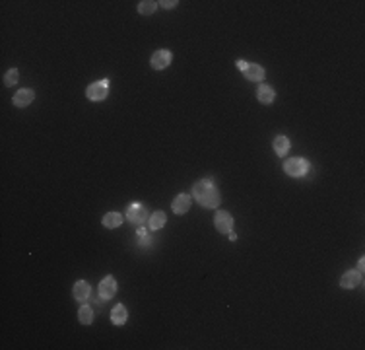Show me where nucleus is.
I'll list each match as a JSON object with an SVG mask.
<instances>
[{"label":"nucleus","mask_w":365,"mask_h":350,"mask_svg":"<svg viewBox=\"0 0 365 350\" xmlns=\"http://www.w3.org/2000/svg\"><path fill=\"white\" fill-rule=\"evenodd\" d=\"M192 195H194V199H196L204 208H216V206H220V202H222L220 191H218V187H216L210 179H202V181L194 183V185H192Z\"/></svg>","instance_id":"f257e3e1"},{"label":"nucleus","mask_w":365,"mask_h":350,"mask_svg":"<svg viewBox=\"0 0 365 350\" xmlns=\"http://www.w3.org/2000/svg\"><path fill=\"white\" fill-rule=\"evenodd\" d=\"M284 171L289 177H303L309 171V162L303 158H289L284 162Z\"/></svg>","instance_id":"f03ea898"},{"label":"nucleus","mask_w":365,"mask_h":350,"mask_svg":"<svg viewBox=\"0 0 365 350\" xmlns=\"http://www.w3.org/2000/svg\"><path fill=\"white\" fill-rule=\"evenodd\" d=\"M86 96H88L90 101H103L105 98L109 96V80L93 82L91 86H88Z\"/></svg>","instance_id":"7ed1b4c3"},{"label":"nucleus","mask_w":365,"mask_h":350,"mask_svg":"<svg viewBox=\"0 0 365 350\" xmlns=\"http://www.w3.org/2000/svg\"><path fill=\"white\" fill-rule=\"evenodd\" d=\"M171 60H173V54H171L169 49H159V51L152 54L150 64H152L154 70H163V68H167L171 64Z\"/></svg>","instance_id":"20e7f679"},{"label":"nucleus","mask_w":365,"mask_h":350,"mask_svg":"<svg viewBox=\"0 0 365 350\" xmlns=\"http://www.w3.org/2000/svg\"><path fill=\"white\" fill-rule=\"evenodd\" d=\"M214 224H216V230L220 234H229L233 230V216L226 210H218L216 218H214Z\"/></svg>","instance_id":"39448f33"},{"label":"nucleus","mask_w":365,"mask_h":350,"mask_svg":"<svg viewBox=\"0 0 365 350\" xmlns=\"http://www.w3.org/2000/svg\"><path fill=\"white\" fill-rule=\"evenodd\" d=\"M127 218L131 220L132 224L140 226V224H144L148 220V212H146V208L140 202H134V204L129 206V210H127Z\"/></svg>","instance_id":"423d86ee"},{"label":"nucleus","mask_w":365,"mask_h":350,"mask_svg":"<svg viewBox=\"0 0 365 350\" xmlns=\"http://www.w3.org/2000/svg\"><path fill=\"white\" fill-rule=\"evenodd\" d=\"M360 282H362V272H358V270H348V272H344L342 278H340V286H342L344 290H352V288H356Z\"/></svg>","instance_id":"0eeeda50"},{"label":"nucleus","mask_w":365,"mask_h":350,"mask_svg":"<svg viewBox=\"0 0 365 350\" xmlns=\"http://www.w3.org/2000/svg\"><path fill=\"white\" fill-rule=\"evenodd\" d=\"M117 294V280L113 276H105L99 282V296L101 300H109Z\"/></svg>","instance_id":"6e6552de"},{"label":"nucleus","mask_w":365,"mask_h":350,"mask_svg":"<svg viewBox=\"0 0 365 350\" xmlns=\"http://www.w3.org/2000/svg\"><path fill=\"white\" fill-rule=\"evenodd\" d=\"M190 197L188 195H184V193H181V195H177L175 199H173V202H171V208H173V212L175 214H184V212H188V208H190Z\"/></svg>","instance_id":"1a4fd4ad"},{"label":"nucleus","mask_w":365,"mask_h":350,"mask_svg":"<svg viewBox=\"0 0 365 350\" xmlns=\"http://www.w3.org/2000/svg\"><path fill=\"white\" fill-rule=\"evenodd\" d=\"M257 98H259V101H261V103L270 105V103L276 100V92H274V88H272V86H268V84H261V86H259V90H257Z\"/></svg>","instance_id":"9d476101"},{"label":"nucleus","mask_w":365,"mask_h":350,"mask_svg":"<svg viewBox=\"0 0 365 350\" xmlns=\"http://www.w3.org/2000/svg\"><path fill=\"white\" fill-rule=\"evenodd\" d=\"M245 78L251 82H262L264 80V76H266V72H264V68H262L261 64H253V62H249V66L245 68Z\"/></svg>","instance_id":"9b49d317"},{"label":"nucleus","mask_w":365,"mask_h":350,"mask_svg":"<svg viewBox=\"0 0 365 350\" xmlns=\"http://www.w3.org/2000/svg\"><path fill=\"white\" fill-rule=\"evenodd\" d=\"M33 100H35V92L26 88V90H20V92L14 96V100H12V101H14V105H16V107H27Z\"/></svg>","instance_id":"f8f14e48"},{"label":"nucleus","mask_w":365,"mask_h":350,"mask_svg":"<svg viewBox=\"0 0 365 350\" xmlns=\"http://www.w3.org/2000/svg\"><path fill=\"white\" fill-rule=\"evenodd\" d=\"M127 319H129V311H127V307H125L123 303L115 305V307H113V311H111V321H113L115 325H125L127 323Z\"/></svg>","instance_id":"ddd939ff"},{"label":"nucleus","mask_w":365,"mask_h":350,"mask_svg":"<svg viewBox=\"0 0 365 350\" xmlns=\"http://www.w3.org/2000/svg\"><path fill=\"white\" fill-rule=\"evenodd\" d=\"M72 294L74 298L78 300V301H84V300H88L90 294H91V288H90V284L86 282V280H78L76 284H74V290H72Z\"/></svg>","instance_id":"4468645a"},{"label":"nucleus","mask_w":365,"mask_h":350,"mask_svg":"<svg viewBox=\"0 0 365 350\" xmlns=\"http://www.w3.org/2000/svg\"><path fill=\"white\" fill-rule=\"evenodd\" d=\"M272 146H274V152H276L278 156H286L291 144H289V138H287V136L280 135V136H276V138H274Z\"/></svg>","instance_id":"2eb2a0df"},{"label":"nucleus","mask_w":365,"mask_h":350,"mask_svg":"<svg viewBox=\"0 0 365 350\" xmlns=\"http://www.w3.org/2000/svg\"><path fill=\"white\" fill-rule=\"evenodd\" d=\"M101 222H103L105 228H109V230L119 228V226L123 224V214H121V212H107Z\"/></svg>","instance_id":"dca6fc26"},{"label":"nucleus","mask_w":365,"mask_h":350,"mask_svg":"<svg viewBox=\"0 0 365 350\" xmlns=\"http://www.w3.org/2000/svg\"><path fill=\"white\" fill-rule=\"evenodd\" d=\"M165 222H167V216H165V212L157 210V212H154V214L150 216V222H148V226H150V230H161V228L165 226Z\"/></svg>","instance_id":"f3484780"},{"label":"nucleus","mask_w":365,"mask_h":350,"mask_svg":"<svg viewBox=\"0 0 365 350\" xmlns=\"http://www.w3.org/2000/svg\"><path fill=\"white\" fill-rule=\"evenodd\" d=\"M157 2H154V0H142L140 4H138V12L142 14V16H150V14H154L157 10Z\"/></svg>","instance_id":"a211bd4d"},{"label":"nucleus","mask_w":365,"mask_h":350,"mask_svg":"<svg viewBox=\"0 0 365 350\" xmlns=\"http://www.w3.org/2000/svg\"><path fill=\"white\" fill-rule=\"evenodd\" d=\"M78 319H80V323L90 325L93 321V309H91L90 305H82L78 311Z\"/></svg>","instance_id":"6ab92c4d"},{"label":"nucleus","mask_w":365,"mask_h":350,"mask_svg":"<svg viewBox=\"0 0 365 350\" xmlns=\"http://www.w3.org/2000/svg\"><path fill=\"white\" fill-rule=\"evenodd\" d=\"M18 78H20V72H18V68H12V70H8L6 74H4V84L10 88V86H16L18 84Z\"/></svg>","instance_id":"aec40b11"},{"label":"nucleus","mask_w":365,"mask_h":350,"mask_svg":"<svg viewBox=\"0 0 365 350\" xmlns=\"http://www.w3.org/2000/svg\"><path fill=\"white\" fill-rule=\"evenodd\" d=\"M157 4H159L161 8H175V6H177V2H175V0H169V2H167V0H163V2H157Z\"/></svg>","instance_id":"412c9836"},{"label":"nucleus","mask_w":365,"mask_h":350,"mask_svg":"<svg viewBox=\"0 0 365 350\" xmlns=\"http://www.w3.org/2000/svg\"><path fill=\"white\" fill-rule=\"evenodd\" d=\"M249 66V62L247 60H237V68L241 70V72H245V68Z\"/></svg>","instance_id":"4be33fe9"},{"label":"nucleus","mask_w":365,"mask_h":350,"mask_svg":"<svg viewBox=\"0 0 365 350\" xmlns=\"http://www.w3.org/2000/svg\"><path fill=\"white\" fill-rule=\"evenodd\" d=\"M364 265H365V261L364 259H360V263H358V272H364Z\"/></svg>","instance_id":"5701e85b"},{"label":"nucleus","mask_w":365,"mask_h":350,"mask_svg":"<svg viewBox=\"0 0 365 350\" xmlns=\"http://www.w3.org/2000/svg\"><path fill=\"white\" fill-rule=\"evenodd\" d=\"M228 236H229V240H231V242H235V240H237V234H235L233 230H231V232H229Z\"/></svg>","instance_id":"b1692460"}]
</instances>
